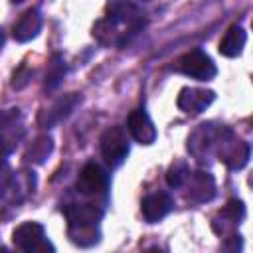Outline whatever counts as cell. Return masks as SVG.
<instances>
[{
  "label": "cell",
  "mask_w": 253,
  "mask_h": 253,
  "mask_svg": "<svg viewBox=\"0 0 253 253\" xmlns=\"http://www.w3.org/2000/svg\"><path fill=\"white\" fill-rule=\"evenodd\" d=\"M176 69L192 79L198 81H210L215 77L217 67L211 61V57L208 53H204L202 49H192L188 53H184L178 61H176Z\"/></svg>",
  "instance_id": "1"
},
{
  "label": "cell",
  "mask_w": 253,
  "mask_h": 253,
  "mask_svg": "<svg viewBox=\"0 0 253 253\" xmlns=\"http://www.w3.org/2000/svg\"><path fill=\"white\" fill-rule=\"evenodd\" d=\"M12 241L18 249L22 251H53V245L45 239V229L42 223L38 221H26L22 225H18L12 233Z\"/></svg>",
  "instance_id": "2"
},
{
  "label": "cell",
  "mask_w": 253,
  "mask_h": 253,
  "mask_svg": "<svg viewBox=\"0 0 253 253\" xmlns=\"http://www.w3.org/2000/svg\"><path fill=\"white\" fill-rule=\"evenodd\" d=\"M99 146H101V154H103L105 162L111 168H115L128 154V138H126V132L121 126H111V128H107L101 134Z\"/></svg>",
  "instance_id": "3"
},
{
  "label": "cell",
  "mask_w": 253,
  "mask_h": 253,
  "mask_svg": "<svg viewBox=\"0 0 253 253\" xmlns=\"http://www.w3.org/2000/svg\"><path fill=\"white\" fill-rule=\"evenodd\" d=\"M215 144L219 146V150H217L219 160L223 164H227L229 168L239 170V168H243L247 164V160H249V144L243 142V140H235L229 130H225V138L223 136L217 138Z\"/></svg>",
  "instance_id": "4"
},
{
  "label": "cell",
  "mask_w": 253,
  "mask_h": 253,
  "mask_svg": "<svg viewBox=\"0 0 253 253\" xmlns=\"http://www.w3.org/2000/svg\"><path fill=\"white\" fill-rule=\"evenodd\" d=\"M107 184H109V176L107 172L95 164V162H87L79 176H77V182H75V190L83 196H95L103 190H107Z\"/></svg>",
  "instance_id": "5"
},
{
  "label": "cell",
  "mask_w": 253,
  "mask_h": 253,
  "mask_svg": "<svg viewBox=\"0 0 253 253\" xmlns=\"http://www.w3.org/2000/svg\"><path fill=\"white\" fill-rule=\"evenodd\" d=\"M215 99V93L210 89H198V87H184L178 95V109L188 115H200L206 111Z\"/></svg>",
  "instance_id": "6"
},
{
  "label": "cell",
  "mask_w": 253,
  "mask_h": 253,
  "mask_svg": "<svg viewBox=\"0 0 253 253\" xmlns=\"http://www.w3.org/2000/svg\"><path fill=\"white\" fill-rule=\"evenodd\" d=\"M126 128L130 132V136L138 142V144H152L156 140V128L154 123L150 121L148 113L144 109H134L130 111L128 119H126Z\"/></svg>",
  "instance_id": "7"
},
{
  "label": "cell",
  "mask_w": 253,
  "mask_h": 253,
  "mask_svg": "<svg viewBox=\"0 0 253 253\" xmlns=\"http://www.w3.org/2000/svg\"><path fill=\"white\" fill-rule=\"evenodd\" d=\"M186 196L192 202H210L215 196V180L210 172H194L186 178Z\"/></svg>",
  "instance_id": "8"
},
{
  "label": "cell",
  "mask_w": 253,
  "mask_h": 253,
  "mask_svg": "<svg viewBox=\"0 0 253 253\" xmlns=\"http://www.w3.org/2000/svg\"><path fill=\"white\" fill-rule=\"evenodd\" d=\"M63 215L69 227H89L97 225V221L103 217V211L93 204H69L65 206Z\"/></svg>",
  "instance_id": "9"
},
{
  "label": "cell",
  "mask_w": 253,
  "mask_h": 253,
  "mask_svg": "<svg viewBox=\"0 0 253 253\" xmlns=\"http://www.w3.org/2000/svg\"><path fill=\"white\" fill-rule=\"evenodd\" d=\"M142 215L148 223H156L160 221L162 217H166L172 210V198L164 192H156V194H148L144 200H142Z\"/></svg>",
  "instance_id": "10"
},
{
  "label": "cell",
  "mask_w": 253,
  "mask_h": 253,
  "mask_svg": "<svg viewBox=\"0 0 253 253\" xmlns=\"http://www.w3.org/2000/svg\"><path fill=\"white\" fill-rule=\"evenodd\" d=\"M79 101H81V99H79L77 93H69V95L57 99L49 109H45V111L40 115V125L45 126V128H49V126H53L55 123L63 121V119L75 109V105H77Z\"/></svg>",
  "instance_id": "11"
},
{
  "label": "cell",
  "mask_w": 253,
  "mask_h": 253,
  "mask_svg": "<svg viewBox=\"0 0 253 253\" xmlns=\"http://www.w3.org/2000/svg\"><path fill=\"white\" fill-rule=\"evenodd\" d=\"M40 30H42V14H40V10L30 8L14 24L12 36L16 42H30L40 34Z\"/></svg>",
  "instance_id": "12"
},
{
  "label": "cell",
  "mask_w": 253,
  "mask_h": 253,
  "mask_svg": "<svg viewBox=\"0 0 253 253\" xmlns=\"http://www.w3.org/2000/svg\"><path fill=\"white\" fill-rule=\"evenodd\" d=\"M245 42H247V32L241 26L235 24L221 38V42H219V53L225 55V57H235V55H239L243 51Z\"/></svg>",
  "instance_id": "13"
},
{
  "label": "cell",
  "mask_w": 253,
  "mask_h": 253,
  "mask_svg": "<svg viewBox=\"0 0 253 253\" xmlns=\"http://www.w3.org/2000/svg\"><path fill=\"white\" fill-rule=\"evenodd\" d=\"M51 150H53V140H51V136L42 134V136H38V138L28 146V150H26V160L36 162V164H42V162H45V158L51 154Z\"/></svg>",
  "instance_id": "14"
},
{
  "label": "cell",
  "mask_w": 253,
  "mask_h": 253,
  "mask_svg": "<svg viewBox=\"0 0 253 253\" xmlns=\"http://www.w3.org/2000/svg\"><path fill=\"white\" fill-rule=\"evenodd\" d=\"M65 77V63L59 55H53L49 59V65H47V71H45V81H43V87L47 91H53L55 87H59V83L63 81Z\"/></svg>",
  "instance_id": "15"
},
{
  "label": "cell",
  "mask_w": 253,
  "mask_h": 253,
  "mask_svg": "<svg viewBox=\"0 0 253 253\" xmlns=\"http://www.w3.org/2000/svg\"><path fill=\"white\" fill-rule=\"evenodd\" d=\"M188 174H190V170L184 162H174L166 172V182L170 188H180V186H184Z\"/></svg>",
  "instance_id": "16"
},
{
  "label": "cell",
  "mask_w": 253,
  "mask_h": 253,
  "mask_svg": "<svg viewBox=\"0 0 253 253\" xmlns=\"http://www.w3.org/2000/svg\"><path fill=\"white\" fill-rule=\"evenodd\" d=\"M219 215H221L223 219H227L229 223H239V221L245 217V206H243L241 200H229V202L223 206V210L219 211Z\"/></svg>",
  "instance_id": "17"
},
{
  "label": "cell",
  "mask_w": 253,
  "mask_h": 253,
  "mask_svg": "<svg viewBox=\"0 0 253 253\" xmlns=\"http://www.w3.org/2000/svg\"><path fill=\"white\" fill-rule=\"evenodd\" d=\"M30 77H32V71H30L26 65H20V67L14 71V75H12V87H14V89H24V87L28 85Z\"/></svg>",
  "instance_id": "18"
},
{
  "label": "cell",
  "mask_w": 253,
  "mask_h": 253,
  "mask_svg": "<svg viewBox=\"0 0 253 253\" xmlns=\"http://www.w3.org/2000/svg\"><path fill=\"white\" fill-rule=\"evenodd\" d=\"M18 117H20V111H18V109L0 111V130L6 128V126H10V125H14V123L18 121Z\"/></svg>",
  "instance_id": "19"
},
{
  "label": "cell",
  "mask_w": 253,
  "mask_h": 253,
  "mask_svg": "<svg viewBox=\"0 0 253 253\" xmlns=\"http://www.w3.org/2000/svg\"><path fill=\"white\" fill-rule=\"evenodd\" d=\"M10 178H12V172H10L8 164L6 162H0V190H4L8 186Z\"/></svg>",
  "instance_id": "20"
},
{
  "label": "cell",
  "mask_w": 253,
  "mask_h": 253,
  "mask_svg": "<svg viewBox=\"0 0 253 253\" xmlns=\"http://www.w3.org/2000/svg\"><path fill=\"white\" fill-rule=\"evenodd\" d=\"M2 45H4V32L0 30V49H2Z\"/></svg>",
  "instance_id": "21"
},
{
  "label": "cell",
  "mask_w": 253,
  "mask_h": 253,
  "mask_svg": "<svg viewBox=\"0 0 253 253\" xmlns=\"http://www.w3.org/2000/svg\"><path fill=\"white\" fill-rule=\"evenodd\" d=\"M12 2H14V4H20V2H24V0H12Z\"/></svg>",
  "instance_id": "22"
}]
</instances>
